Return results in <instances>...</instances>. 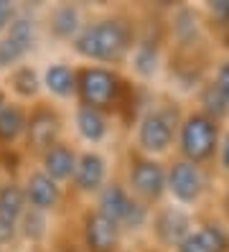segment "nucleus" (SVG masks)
<instances>
[{"mask_svg": "<svg viewBox=\"0 0 229 252\" xmlns=\"http://www.w3.org/2000/svg\"><path fill=\"white\" fill-rule=\"evenodd\" d=\"M224 130L227 127L222 123L211 120V117L204 115L201 110L183 112V120H181V127H178V138H176L178 158L209 168L211 163L217 160Z\"/></svg>", "mask_w": 229, "mask_h": 252, "instance_id": "nucleus-4", "label": "nucleus"}, {"mask_svg": "<svg viewBox=\"0 0 229 252\" xmlns=\"http://www.w3.org/2000/svg\"><path fill=\"white\" fill-rule=\"evenodd\" d=\"M0 189H3V181H0Z\"/></svg>", "mask_w": 229, "mask_h": 252, "instance_id": "nucleus-34", "label": "nucleus"}, {"mask_svg": "<svg viewBox=\"0 0 229 252\" xmlns=\"http://www.w3.org/2000/svg\"><path fill=\"white\" fill-rule=\"evenodd\" d=\"M18 8L15 3H8V0H0V33H5L8 28L13 26V21L18 18Z\"/></svg>", "mask_w": 229, "mask_h": 252, "instance_id": "nucleus-29", "label": "nucleus"}, {"mask_svg": "<svg viewBox=\"0 0 229 252\" xmlns=\"http://www.w3.org/2000/svg\"><path fill=\"white\" fill-rule=\"evenodd\" d=\"M137 43V28L135 21L125 13H110L84 23L79 36L74 38L71 49L76 56L87 59L92 64H122L130 59Z\"/></svg>", "mask_w": 229, "mask_h": 252, "instance_id": "nucleus-1", "label": "nucleus"}, {"mask_svg": "<svg viewBox=\"0 0 229 252\" xmlns=\"http://www.w3.org/2000/svg\"><path fill=\"white\" fill-rule=\"evenodd\" d=\"M87 21H82V10L76 5H69V3H61V5H54L46 16V28L49 33L56 38V41H71L79 36V31L84 28Z\"/></svg>", "mask_w": 229, "mask_h": 252, "instance_id": "nucleus-15", "label": "nucleus"}, {"mask_svg": "<svg viewBox=\"0 0 229 252\" xmlns=\"http://www.w3.org/2000/svg\"><path fill=\"white\" fill-rule=\"evenodd\" d=\"M95 209L107 219H112L122 232H140L150 227V217H153L150 206L137 201L128 191V186L120 181H107V186L97 194Z\"/></svg>", "mask_w": 229, "mask_h": 252, "instance_id": "nucleus-5", "label": "nucleus"}, {"mask_svg": "<svg viewBox=\"0 0 229 252\" xmlns=\"http://www.w3.org/2000/svg\"><path fill=\"white\" fill-rule=\"evenodd\" d=\"M8 84H10V92L18 97V102H31V99H38L41 94V77L33 66L28 64H21L15 66L10 74H8Z\"/></svg>", "mask_w": 229, "mask_h": 252, "instance_id": "nucleus-20", "label": "nucleus"}, {"mask_svg": "<svg viewBox=\"0 0 229 252\" xmlns=\"http://www.w3.org/2000/svg\"><path fill=\"white\" fill-rule=\"evenodd\" d=\"M3 36L13 38L26 54H31V49L36 46V23H33V18H28L26 13H18V18L13 21V26Z\"/></svg>", "mask_w": 229, "mask_h": 252, "instance_id": "nucleus-24", "label": "nucleus"}, {"mask_svg": "<svg viewBox=\"0 0 229 252\" xmlns=\"http://www.w3.org/2000/svg\"><path fill=\"white\" fill-rule=\"evenodd\" d=\"M49 214L46 212H38V209H26L23 219H21V229H18V237H23L26 242L31 245H38L49 237Z\"/></svg>", "mask_w": 229, "mask_h": 252, "instance_id": "nucleus-23", "label": "nucleus"}, {"mask_svg": "<svg viewBox=\"0 0 229 252\" xmlns=\"http://www.w3.org/2000/svg\"><path fill=\"white\" fill-rule=\"evenodd\" d=\"M176 252H204V250H201V247H198V242L194 240V234H191V237H189V240H186V242H183V245H181V247H178Z\"/></svg>", "mask_w": 229, "mask_h": 252, "instance_id": "nucleus-31", "label": "nucleus"}, {"mask_svg": "<svg viewBox=\"0 0 229 252\" xmlns=\"http://www.w3.org/2000/svg\"><path fill=\"white\" fill-rule=\"evenodd\" d=\"M125 97H128V82L120 77L117 69L97 64L76 69V102L82 107L112 115L125 105Z\"/></svg>", "mask_w": 229, "mask_h": 252, "instance_id": "nucleus-2", "label": "nucleus"}, {"mask_svg": "<svg viewBox=\"0 0 229 252\" xmlns=\"http://www.w3.org/2000/svg\"><path fill=\"white\" fill-rule=\"evenodd\" d=\"M122 229L97 209H87L82 217V245L87 252H120Z\"/></svg>", "mask_w": 229, "mask_h": 252, "instance_id": "nucleus-10", "label": "nucleus"}, {"mask_svg": "<svg viewBox=\"0 0 229 252\" xmlns=\"http://www.w3.org/2000/svg\"><path fill=\"white\" fill-rule=\"evenodd\" d=\"M41 82H43V90L56 99L76 97V69L64 64V62H56V64L46 66L43 74H41Z\"/></svg>", "mask_w": 229, "mask_h": 252, "instance_id": "nucleus-16", "label": "nucleus"}, {"mask_svg": "<svg viewBox=\"0 0 229 252\" xmlns=\"http://www.w3.org/2000/svg\"><path fill=\"white\" fill-rule=\"evenodd\" d=\"M41 171L46 176H51L56 184H69L71 176L76 171V160H79V153H76V148H71L69 143H56L54 148H49L41 158Z\"/></svg>", "mask_w": 229, "mask_h": 252, "instance_id": "nucleus-14", "label": "nucleus"}, {"mask_svg": "<svg viewBox=\"0 0 229 252\" xmlns=\"http://www.w3.org/2000/svg\"><path fill=\"white\" fill-rule=\"evenodd\" d=\"M26 56L28 54L13 38H8V36L0 38V71H13L15 66H21V62Z\"/></svg>", "mask_w": 229, "mask_h": 252, "instance_id": "nucleus-25", "label": "nucleus"}, {"mask_svg": "<svg viewBox=\"0 0 229 252\" xmlns=\"http://www.w3.org/2000/svg\"><path fill=\"white\" fill-rule=\"evenodd\" d=\"M125 186L128 191L143 201L145 206L156 209L161 206L163 196L168 194L165 186H168V166L158 158H150L132 151L128 156V168H125Z\"/></svg>", "mask_w": 229, "mask_h": 252, "instance_id": "nucleus-6", "label": "nucleus"}, {"mask_svg": "<svg viewBox=\"0 0 229 252\" xmlns=\"http://www.w3.org/2000/svg\"><path fill=\"white\" fill-rule=\"evenodd\" d=\"M196 229V219L178 204H161L153 209L150 217V234L161 250L176 252Z\"/></svg>", "mask_w": 229, "mask_h": 252, "instance_id": "nucleus-8", "label": "nucleus"}, {"mask_svg": "<svg viewBox=\"0 0 229 252\" xmlns=\"http://www.w3.org/2000/svg\"><path fill=\"white\" fill-rule=\"evenodd\" d=\"M130 59H132V69H135L137 77H143V79L156 77L158 64H161L158 43L150 41V38H137V43H135V49H132Z\"/></svg>", "mask_w": 229, "mask_h": 252, "instance_id": "nucleus-21", "label": "nucleus"}, {"mask_svg": "<svg viewBox=\"0 0 229 252\" xmlns=\"http://www.w3.org/2000/svg\"><path fill=\"white\" fill-rule=\"evenodd\" d=\"M209 23L219 31H229V0H217V3L206 5Z\"/></svg>", "mask_w": 229, "mask_h": 252, "instance_id": "nucleus-26", "label": "nucleus"}, {"mask_svg": "<svg viewBox=\"0 0 229 252\" xmlns=\"http://www.w3.org/2000/svg\"><path fill=\"white\" fill-rule=\"evenodd\" d=\"M183 120V112L178 110L176 102H161V105H150L135 123V151L161 158L176 145L178 127Z\"/></svg>", "mask_w": 229, "mask_h": 252, "instance_id": "nucleus-3", "label": "nucleus"}, {"mask_svg": "<svg viewBox=\"0 0 229 252\" xmlns=\"http://www.w3.org/2000/svg\"><path fill=\"white\" fill-rule=\"evenodd\" d=\"M61 132H64V117L61 112L49 105V102H36L28 110V123H26V151L33 156H43L49 148L61 143Z\"/></svg>", "mask_w": 229, "mask_h": 252, "instance_id": "nucleus-9", "label": "nucleus"}, {"mask_svg": "<svg viewBox=\"0 0 229 252\" xmlns=\"http://www.w3.org/2000/svg\"><path fill=\"white\" fill-rule=\"evenodd\" d=\"M168 196L173 199V204L189 209V206H198L206 194H209V168L196 166L191 160L173 158L168 163Z\"/></svg>", "mask_w": 229, "mask_h": 252, "instance_id": "nucleus-7", "label": "nucleus"}, {"mask_svg": "<svg viewBox=\"0 0 229 252\" xmlns=\"http://www.w3.org/2000/svg\"><path fill=\"white\" fill-rule=\"evenodd\" d=\"M196 102H198V107H196V110H201L204 115L211 117V120H217V123L224 125V120L229 117V105H227V99L222 97V92L217 90V84H214L211 79L198 87Z\"/></svg>", "mask_w": 229, "mask_h": 252, "instance_id": "nucleus-22", "label": "nucleus"}, {"mask_svg": "<svg viewBox=\"0 0 229 252\" xmlns=\"http://www.w3.org/2000/svg\"><path fill=\"white\" fill-rule=\"evenodd\" d=\"M28 110L21 102H5L0 107V148H13L26 135Z\"/></svg>", "mask_w": 229, "mask_h": 252, "instance_id": "nucleus-17", "label": "nucleus"}, {"mask_svg": "<svg viewBox=\"0 0 229 252\" xmlns=\"http://www.w3.org/2000/svg\"><path fill=\"white\" fill-rule=\"evenodd\" d=\"M194 240L204 252H229V224L224 219H198Z\"/></svg>", "mask_w": 229, "mask_h": 252, "instance_id": "nucleus-19", "label": "nucleus"}, {"mask_svg": "<svg viewBox=\"0 0 229 252\" xmlns=\"http://www.w3.org/2000/svg\"><path fill=\"white\" fill-rule=\"evenodd\" d=\"M214 166H217V171L229 181V127L224 130V135H222V145H219V153H217Z\"/></svg>", "mask_w": 229, "mask_h": 252, "instance_id": "nucleus-28", "label": "nucleus"}, {"mask_svg": "<svg viewBox=\"0 0 229 252\" xmlns=\"http://www.w3.org/2000/svg\"><path fill=\"white\" fill-rule=\"evenodd\" d=\"M74 127H76V132H79L82 140H87L92 145L102 143L107 135H110V115L76 105V110H74Z\"/></svg>", "mask_w": 229, "mask_h": 252, "instance_id": "nucleus-18", "label": "nucleus"}, {"mask_svg": "<svg viewBox=\"0 0 229 252\" xmlns=\"http://www.w3.org/2000/svg\"><path fill=\"white\" fill-rule=\"evenodd\" d=\"M107 176H110L107 158L99 151H82L79 160H76V171L69 184L79 196H97L107 186Z\"/></svg>", "mask_w": 229, "mask_h": 252, "instance_id": "nucleus-11", "label": "nucleus"}, {"mask_svg": "<svg viewBox=\"0 0 229 252\" xmlns=\"http://www.w3.org/2000/svg\"><path fill=\"white\" fill-rule=\"evenodd\" d=\"M219 206H222V217H224V221L229 224V181H227V186H224V191H222V201H219Z\"/></svg>", "mask_w": 229, "mask_h": 252, "instance_id": "nucleus-30", "label": "nucleus"}, {"mask_svg": "<svg viewBox=\"0 0 229 252\" xmlns=\"http://www.w3.org/2000/svg\"><path fill=\"white\" fill-rule=\"evenodd\" d=\"M0 252H8V250H5V247H3V245H0Z\"/></svg>", "mask_w": 229, "mask_h": 252, "instance_id": "nucleus-33", "label": "nucleus"}, {"mask_svg": "<svg viewBox=\"0 0 229 252\" xmlns=\"http://www.w3.org/2000/svg\"><path fill=\"white\" fill-rule=\"evenodd\" d=\"M21 189H23L26 204L31 209H38V212H46V214L56 212L61 206V199H64L61 184H56L51 176H46L41 168H31L23 176Z\"/></svg>", "mask_w": 229, "mask_h": 252, "instance_id": "nucleus-12", "label": "nucleus"}, {"mask_svg": "<svg viewBox=\"0 0 229 252\" xmlns=\"http://www.w3.org/2000/svg\"><path fill=\"white\" fill-rule=\"evenodd\" d=\"M28 209L23 189L18 181H8L0 189V245H8L18 237L21 219Z\"/></svg>", "mask_w": 229, "mask_h": 252, "instance_id": "nucleus-13", "label": "nucleus"}, {"mask_svg": "<svg viewBox=\"0 0 229 252\" xmlns=\"http://www.w3.org/2000/svg\"><path fill=\"white\" fill-rule=\"evenodd\" d=\"M5 102H8V99H5V94H3V90H0V107H3V105H5Z\"/></svg>", "mask_w": 229, "mask_h": 252, "instance_id": "nucleus-32", "label": "nucleus"}, {"mask_svg": "<svg viewBox=\"0 0 229 252\" xmlns=\"http://www.w3.org/2000/svg\"><path fill=\"white\" fill-rule=\"evenodd\" d=\"M211 82L217 84V90L222 92V97L227 99V105H229V56H227V59H222V62L217 64Z\"/></svg>", "mask_w": 229, "mask_h": 252, "instance_id": "nucleus-27", "label": "nucleus"}]
</instances>
